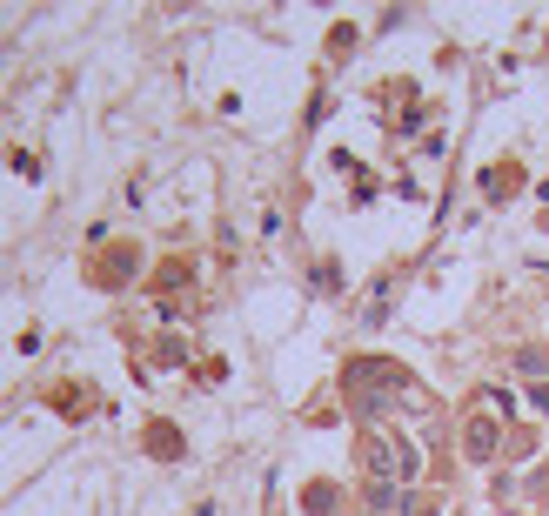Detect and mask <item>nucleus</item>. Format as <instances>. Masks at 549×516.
<instances>
[{"label":"nucleus","instance_id":"8","mask_svg":"<svg viewBox=\"0 0 549 516\" xmlns=\"http://www.w3.org/2000/svg\"><path fill=\"white\" fill-rule=\"evenodd\" d=\"M509 188H516V168H489V195H496V202H503Z\"/></svg>","mask_w":549,"mask_h":516},{"label":"nucleus","instance_id":"2","mask_svg":"<svg viewBox=\"0 0 549 516\" xmlns=\"http://www.w3.org/2000/svg\"><path fill=\"white\" fill-rule=\"evenodd\" d=\"M362 476L369 483H389V490H402V483H416L422 476V443H409V436H389V429H362Z\"/></svg>","mask_w":549,"mask_h":516},{"label":"nucleus","instance_id":"9","mask_svg":"<svg viewBox=\"0 0 549 516\" xmlns=\"http://www.w3.org/2000/svg\"><path fill=\"white\" fill-rule=\"evenodd\" d=\"M536 409H543V416H549V382H543V389H536Z\"/></svg>","mask_w":549,"mask_h":516},{"label":"nucleus","instance_id":"7","mask_svg":"<svg viewBox=\"0 0 549 516\" xmlns=\"http://www.w3.org/2000/svg\"><path fill=\"white\" fill-rule=\"evenodd\" d=\"M516 369H523V376H549V356H543V349H523V356H516Z\"/></svg>","mask_w":549,"mask_h":516},{"label":"nucleus","instance_id":"3","mask_svg":"<svg viewBox=\"0 0 549 516\" xmlns=\"http://www.w3.org/2000/svg\"><path fill=\"white\" fill-rule=\"evenodd\" d=\"M462 456H469V463H496V456H503V423H496V409H469V416H462Z\"/></svg>","mask_w":549,"mask_h":516},{"label":"nucleus","instance_id":"4","mask_svg":"<svg viewBox=\"0 0 549 516\" xmlns=\"http://www.w3.org/2000/svg\"><path fill=\"white\" fill-rule=\"evenodd\" d=\"M335 503H342V490H335V483H308V490H302V510L308 516H335Z\"/></svg>","mask_w":549,"mask_h":516},{"label":"nucleus","instance_id":"6","mask_svg":"<svg viewBox=\"0 0 549 516\" xmlns=\"http://www.w3.org/2000/svg\"><path fill=\"white\" fill-rule=\"evenodd\" d=\"M128 275H134V248H114L101 262V282H128Z\"/></svg>","mask_w":549,"mask_h":516},{"label":"nucleus","instance_id":"5","mask_svg":"<svg viewBox=\"0 0 549 516\" xmlns=\"http://www.w3.org/2000/svg\"><path fill=\"white\" fill-rule=\"evenodd\" d=\"M148 443H154V456H181V429L175 423H148Z\"/></svg>","mask_w":549,"mask_h":516},{"label":"nucleus","instance_id":"1","mask_svg":"<svg viewBox=\"0 0 549 516\" xmlns=\"http://www.w3.org/2000/svg\"><path fill=\"white\" fill-rule=\"evenodd\" d=\"M349 403L362 409V416H382V409H409V403H422V389H416V376L402 369V362H389V356H362V362H349Z\"/></svg>","mask_w":549,"mask_h":516}]
</instances>
